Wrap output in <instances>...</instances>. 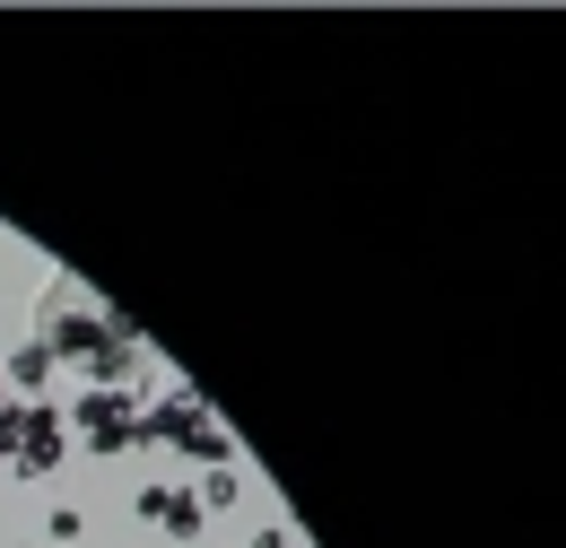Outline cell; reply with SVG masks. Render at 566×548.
Instances as JSON below:
<instances>
[{
  "label": "cell",
  "mask_w": 566,
  "mask_h": 548,
  "mask_svg": "<svg viewBox=\"0 0 566 548\" xmlns=\"http://www.w3.org/2000/svg\"><path fill=\"white\" fill-rule=\"evenodd\" d=\"M62 426H71V453L123 462V453H140V392H87V383H78Z\"/></svg>",
  "instance_id": "1"
},
{
  "label": "cell",
  "mask_w": 566,
  "mask_h": 548,
  "mask_svg": "<svg viewBox=\"0 0 566 548\" xmlns=\"http://www.w3.org/2000/svg\"><path fill=\"white\" fill-rule=\"evenodd\" d=\"M62 462H71L62 401H18V471H9V479H53Z\"/></svg>",
  "instance_id": "2"
},
{
  "label": "cell",
  "mask_w": 566,
  "mask_h": 548,
  "mask_svg": "<svg viewBox=\"0 0 566 548\" xmlns=\"http://www.w3.org/2000/svg\"><path fill=\"white\" fill-rule=\"evenodd\" d=\"M0 375H9V401H53V375L62 366H53V348L27 331L18 348H0Z\"/></svg>",
  "instance_id": "3"
},
{
  "label": "cell",
  "mask_w": 566,
  "mask_h": 548,
  "mask_svg": "<svg viewBox=\"0 0 566 548\" xmlns=\"http://www.w3.org/2000/svg\"><path fill=\"white\" fill-rule=\"evenodd\" d=\"M157 531H166L175 548H192L201 531H210V514H201V496H192V487H166V514H157Z\"/></svg>",
  "instance_id": "4"
},
{
  "label": "cell",
  "mask_w": 566,
  "mask_h": 548,
  "mask_svg": "<svg viewBox=\"0 0 566 548\" xmlns=\"http://www.w3.org/2000/svg\"><path fill=\"white\" fill-rule=\"evenodd\" d=\"M192 496H201V514H235L244 505V471H192Z\"/></svg>",
  "instance_id": "5"
},
{
  "label": "cell",
  "mask_w": 566,
  "mask_h": 548,
  "mask_svg": "<svg viewBox=\"0 0 566 548\" xmlns=\"http://www.w3.org/2000/svg\"><path fill=\"white\" fill-rule=\"evenodd\" d=\"M44 540H53V548H78V540H87V514H78V505H53V514H44Z\"/></svg>",
  "instance_id": "6"
},
{
  "label": "cell",
  "mask_w": 566,
  "mask_h": 548,
  "mask_svg": "<svg viewBox=\"0 0 566 548\" xmlns=\"http://www.w3.org/2000/svg\"><path fill=\"white\" fill-rule=\"evenodd\" d=\"M132 514H140V523H157V514H166V479H140V487H132Z\"/></svg>",
  "instance_id": "7"
},
{
  "label": "cell",
  "mask_w": 566,
  "mask_h": 548,
  "mask_svg": "<svg viewBox=\"0 0 566 548\" xmlns=\"http://www.w3.org/2000/svg\"><path fill=\"white\" fill-rule=\"evenodd\" d=\"M9 471H18V401L0 410V479H9Z\"/></svg>",
  "instance_id": "8"
},
{
  "label": "cell",
  "mask_w": 566,
  "mask_h": 548,
  "mask_svg": "<svg viewBox=\"0 0 566 548\" xmlns=\"http://www.w3.org/2000/svg\"><path fill=\"white\" fill-rule=\"evenodd\" d=\"M244 548H296V531H287V523H262V531H253Z\"/></svg>",
  "instance_id": "9"
}]
</instances>
